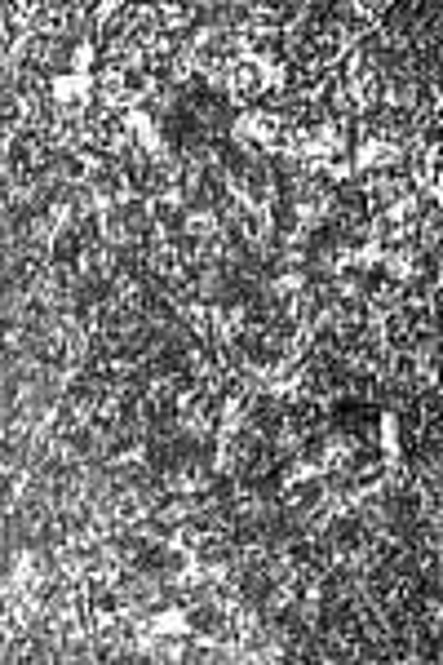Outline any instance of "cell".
Listing matches in <instances>:
<instances>
[{"label": "cell", "mask_w": 443, "mask_h": 665, "mask_svg": "<svg viewBox=\"0 0 443 665\" xmlns=\"http://www.w3.org/2000/svg\"><path fill=\"white\" fill-rule=\"evenodd\" d=\"M80 258H85V240L76 235L71 222H63L49 235V266H80Z\"/></svg>", "instance_id": "obj_1"}]
</instances>
